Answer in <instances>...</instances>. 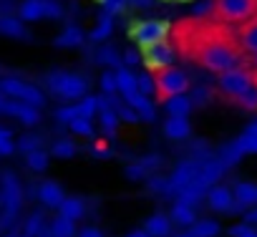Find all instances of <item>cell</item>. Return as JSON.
Returning a JSON list of instances; mask_svg holds the SVG:
<instances>
[{"label":"cell","instance_id":"obj_45","mask_svg":"<svg viewBox=\"0 0 257 237\" xmlns=\"http://www.w3.org/2000/svg\"><path fill=\"white\" fill-rule=\"evenodd\" d=\"M137 83H139V91H142V93L154 96V76H149V73H139V76H137Z\"/></svg>","mask_w":257,"mask_h":237},{"label":"cell","instance_id":"obj_37","mask_svg":"<svg viewBox=\"0 0 257 237\" xmlns=\"http://www.w3.org/2000/svg\"><path fill=\"white\" fill-rule=\"evenodd\" d=\"M68 127L78 137H93V124H91V118H86V116H76Z\"/></svg>","mask_w":257,"mask_h":237},{"label":"cell","instance_id":"obj_57","mask_svg":"<svg viewBox=\"0 0 257 237\" xmlns=\"http://www.w3.org/2000/svg\"><path fill=\"white\" fill-rule=\"evenodd\" d=\"M38 237H56V232H53V229H51V227H43V229H41V234H38Z\"/></svg>","mask_w":257,"mask_h":237},{"label":"cell","instance_id":"obj_24","mask_svg":"<svg viewBox=\"0 0 257 237\" xmlns=\"http://www.w3.org/2000/svg\"><path fill=\"white\" fill-rule=\"evenodd\" d=\"M58 214H63V217H68V219H81V217L86 214V204H83V199H78V197H66V199L58 204Z\"/></svg>","mask_w":257,"mask_h":237},{"label":"cell","instance_id":"obj_32","mask_svg":"<svg viewBox=\"0 0 257 237\" xmlns=\"http://www.w3.org/2000/svg\"><path fill=\"white\" fill-rule=\"evenodd\" d=\"M26 164L33 172H46V167H48V152H43L41 147L33 149V152H28L26 154Z\"/></svg>","mask_w":257,"mask_h":237},{"label":"cell","instance_id":"obj_52","mask_svg":"<svg viewBox=\"0 0 257 237\" xmlns=\"http://www.w3.org/2000/svg\"><path fill=\"white\" fill-rule=\"evenodd\" d=\"M142 61V51H123V63L126 66H137Z\"/></svg>","mask_w":257,"mask_h":237},{"label":"cell","instance_id":"obj_38","mask_svg":"<svg viewBox=\"0 0 257 237\" xmlns=\"http://www.w3.org/2000/svg\"><path fill=\"white\" fill-rule=\"evenodd\" d=\"M51 154H53V157H58V159H71V157L76 154V144H73L71 139H61V142H56V144H53Z\"/></svg>","mask_w":257,"mask_h":237},{"label":"cell","instance_id":"obj_41","mask_svg":"<svg viewBox=\"0 0 257 237\" xmlns=\"http://www.w3.org/2000/svg\"><path fill=\"white\" fill-rule=\"evenodd\" d=\"M98 3H101L103 11L111 13V16H118V13H123V11L128 8V0H98Z\"/></svg>","mask_w":257,"mask_h":237},{"label":"cell","instance_id":"obj_60","mask_svg":"<svg viewBox=\"0 0 257 237\" xmlns=\"http://www.w3.org/2000/svg\"><path fill=\"white\" fill-rule=\"evenodd\" d=\"M177 237H194V234H192V232H179Z\"/></svg>","mask_w":257,"mask_h":237},{"label":"cell","instance_id":"obj_11","mask_svg":"<svg viewBox=\"0 0 257 237\" xmlns=\"http://www.w3.org/2000/svg\"><path fill=\"white\" fill-rule=\"evenodd\" d=\"M207 202L217 212H229L232 204H234V192L227 189V187H222V184H212L207 189Z\"/></svg>","mask_w":257,"mask_h":237},{"label":"cell","instance_id":"obj_19","mask_svg":"<svg viewBox=\"0 0 257 237\" xmlns=\"http://www.w3.org/2000/svg\"><path fill=\"white\" fill-rule=\"evenodd\" d=\"M83 38H86V36H83V31H81L78 26H66L63 33H61L53 43H56L58 48H78V46L83 43Z\"/></svg>","mask_w":257,"mask_h":237},{"label":"cell","instance_id":"obj_27","mask_svg":"<svg viewBox=\"0 0 257 237\" xmlns=\"http://www.w3.org/2000/svg\"><path fill=\"white\" fill-rule=\"evenodd\" d=\"M111 33H113V16H111V13H103V16L98 18V23L93 26V31L88 33V38H91L93 43H101V41H106Z\"/></svg>","mask_w":257,"mask_h":237},{"label":"cell","instance_id":"obj_58","mask_svg":"<svg viewBox=\"0 0 257 237\" xmlns=\"http://www.w3.org/2000/svg\"><path fill=\"white\" fill-rule=\"evenodd\" d=\"M21 232H23V229H11L6 237H21Z\"/></svg>","mask_w":257,"mask_h":237},{"label":"cell","instance_id":"obj_34","mask_svg":"<svg viewBox=\"0 0 257 237\" xmlns=\"http://www.w3.org/2000/svg\"><path fill=\"white\" fill-rule=\"evenodd\" d=\"M96 63H101V66H113V68H118L121 58H118L116 48H111V46H103L101 51H96Z\"/></svg>","mask_w":257,"mask_h":237},{"label":"cell","instance_id":"obj_39","mask_svg":"<svg viewBox=\"0 0 257 237\" xmlns=\"http://www.w3.org/2000/svg\"><path fill=\"white\" fill-rule=\"evenodd\" d=\"M13 152H16V144H13V132L0 127V157H11Z\"/></svg>","mask_w":257,"mask_h":237},{"label":"cell","instance_id":"obj_9","mask_svg":"<svg viewBox=\"0 0 257 237\" xmlns=\"http://www.w3.org/2000/svg\"><path fill=\"white\" fill-rule=\"evenodd\" d=\"M252 83H254V81H252V71H249V68L234 66V68L219 73V88H222L224 93H229V96H237L239 91L249 88Z\"/></svg>","mask_w":257,"mask_h":237},{"label":"cell","instance_id":"obj_51","mask_svg":"<svg viewBox=\"0 0 257 237\" xmlns=\"http://www.w3.org/2000/svg\"><path fill=\"white\" fill-rule=\"evenodd\" d=\"M149 189H152V192H159V194H164V189H167V179H164V177H159V174L149 177Z\"/></svg>","mask_w":257,"mask_h":237},{"label":"cell","instance_id":"obj_20","mask_svg":"<svg viewBox=\"0 0 257 237\" xmlns=\"http://www.w3.org/2000/svg\"><path fill=\"white\" fill-rule=\"evenodd\" d=\"M144 229L149 232V237H169L172 234V219L167 214H154V217L147 219Z\"/></svg>","mask_w":257,"mask_h":237},{"label":"cell","instance_id":"obj_4","mask_svg":"<svg viewBox=\"0 0 257 237\" xmlns=\"http://www.w3.org/2000/svg\"><path fill=\"white\" fill-rule=\"evenodd\" d=\"M189 88V78L187 73L177 71V68H162L154 73V96H157V103H164L169 101L172 96L177 93H184Z\"/></svg>","mask_w":257,"mask_h":237},{"label":"cell","instance_id":"obj_8","mask_svg":"<svg viewBox=\"0 0 257 237\" xmlns=\"http://www.w3.org/2000/svg\"><path fill=\"white\" fill-rule=\"evenodd\" d=\"M177 48L169 43V41H159L154 46H147L142 48V61L149 71H162V68H169L174 63V53Z\"/></svg>","mask_w":257,"mask_h":237},{"label":"cell","instance_id":"obj_50","mask_svg":"<svg viewBox=\"0 0 257 237\" xmlns=\"http://www.w3.org/2000/svg\"><path fill=\"white\" fill-rule=\"evenodd\" d=\"M139 164L149 172V174H154V169L162 164V157H157V154H149V157H144V159H139Z\"/></svg>","mask_w":257,"mask_h":237},{"label":"cell","instance_id":"obj_49","mask_svg":"<svg viewBox=\"0 0 257 237\" xmlns=\"http://www.w3.org/2000/svg\"><path fill=\"white\" fill-rule=\"evenodd\" d=\"M38 147H41V139H38V137H23V139L18 142V149L26 152V154L33 152V149H38Z\"/></svg>","mask_w":257,"mask_h":237},{"label":"cell","instance_id":"obj_10","mask_svg":"<svg viewBox=\"0 0 257 237\" xmlns=\"http://www.w3.org/2000/svg\"><path fill=\"white\" fill-rule=\"evenodd\" d=\"M199 174V162L197 159H187V162H182L172 174H169V179H167V189H164V197H174L182 187H187L194 177Z\"/></svg>","mask_w":257,"mask_h":237},{"label":"cell","instance_id":"obj_21","mask_svg":"<svg viewBox=\"0 0 257 237\" xmlns=\"http://www.w3.org/2000/svg\"><path fill=\"white\" fill-rule=\"evenodd\" d=\"M162 106L169 111V116H189V111H192V98H189L187 93H177V96H172L169 101H164Z\"/></svg>","mask_w":257,"mask_h":237},{"label":"cell","instance_id":"obj_12","mask_svg":"<svg viewBox=\"0 0 257 237\" xmlns=\"http://www.w3.org/2000/svg\"><path fill=\"white\" fill-rule=\"evenodd\" d=\"M123 101H126L128 106H134V108L139 111V116L144 118V122H154V118H157V106H154V101H152L147 93H142V91L126 93Z\"/></svg>","mask_w":257,"mask_h":237},{"label":"cell","instance_id":"obj_44","mask_svg":"<svg viewBox=\"0 0 257 237\" xmlns=\"http://www.w3.org/2000/svg\"><path fill=\"white\" fill-rule=\"evenodd\" d=\"M123 174H126V179H132V182H139V179H144V177H147L149 172H147V169H144V167H142V164L137 162V164H128V167L123 169Z\"/></svg>","mask_w":257,"mask_h":237},{"label":"cell","instance_id":"obj_22","mask_svg":"<svg viewBox=\"0 0 257 237\" xmlns=\"http://www.w3.org/2000/svg\"><path fill=\"white\" fill-rule=\"evenodd\" d=\"M172 222L182 224V227H192L197 222V212L192 204H184V202H174L172 207Z\"/></svg>","mask_w":257,"mask_h":237},{"label":"cell","instance_id":"obj_23","mask_svg":"<svg viewBox=\"0 0 257 237\" xmlns=\"http://www.w3.org/2000/svg\"><path fill=\"white\" fill-rule=\"evenodd\" d=\"M116 83H118V93H121V96L139 91V83H137V73H134L132 68H116Z\"/></svg>","mask_w":257,"mask_h":237},{"label":"cell","instance_id":"obj_36","mask_svg":"<svg viewBox=\"0 0 257 237\" xmlns=\"http://www.w3.org/2000/svg\"><path fill=\"white\" fill-rule=\"evenodd\" d=\"M239 106H244V108H257V86L252 83L249 88H244V91H239L237 96H232Z\"/></svg>","mask_w":257,"mask_h":237},{"label":"cell","instance_id":"obj_5","mask_svg":"<svg viewBox=\"0 0 257 237\" xmlns=\"http://www.w3.org/2000/svg\"><path fill=\"white\" fill-rule=\"evenodd\" d=\"M214 18L232 26L244 23L257 13V0H214Z\"/></svg>","mask_w":257,"mask_h":237},{"label":"cell","instance_id":"obj_18","mask_svg":"<svg viewBox=\"0 0 257 237\" xmlns=\"http://www.w3.org/2000/svg\"><path fill=\"white\" fill-rule=\"evenodd\" d=\"M18 18L23 23H36L41 18H46L43 13V0H23V3L18 6Z\"/></svg>","mask_w":257,"mask_h":237},{"label":"cell","instance_id":"obj_30","mask_svg":"<svg viewBox=\"0 0 257 237\" xmlns=\"http://www.w3.org/2000/svg\"><path fill=\"white\" fill-rule=\"evenodd\" d=\"M48 227L56 232V237H76V219H68L63 214H56Z\"/></svg>","mask_w":257,"mask_h":237},{"label":"cell","instance_id":"obj_3","mask_svg":"<svg viewBox=\"0 0 257 237\" xmlns=\"http://www.w3.org/2000/svg\"><path fill=\"white\" fill-rule=\"evenodd\" d=\"M46 83H48V91H51V93H56L58 98H66V101H78V98H83L86 91H88V83H86L83 76H78V73H66V71H53V73H48Z\"/></svg>","mask_w":257,"mask_h":237},{"label":"cell","instance_id":"obj_14","mask_svg":"<svg viewBox=\"0 0 257 237\" xmlns=\"http://www.w3.org/2000/svg\"><path fill=\"white\" fill-rule=\"evenodd\" d=\"M0 36H6V38H18V41H26L28 38V31L23 26L21 18L16 16H0Z\"/></svg>","mask_w":257,"mask_h":237},{"label":"cell","instance_id":"obj_2","mask_svg":"<svg viewBox=\"0 0 257 237\" xmlns=\"http://www.w3.org/2000/svg\"><path fill=\"white\" fill-rule=\"evenodd\" d=\"M23 204V187L13 172H6L0 179V209H3V227L13 224Z\"/></svg>","mask_w":257,"mask_h":237},{"label":"cell","instance_id":"obj_15","mask_svg":"<svg viewBox=\"0 0 257 237\" xmlns=\"http://www.w3.org/2000/svg\"><path fill=\"white\" fill-rule=\"evenodd\" d=\"M164 134L169 139H187L192 134V124H189V118L187 116H169L167 118V124H164Z\"/></svg>","mask_w":257,"mask_h":237},{"label":"cell","instance_id":"obj_33","mask_svg":"<svg viewBox=\"0 0 257 237\" xmlns=\"http://www.w3.org/2000/svg\"><path fill=\"white\" fill-rule=\"evenodd\" d=\"M189 232H192L194 237H217V234H219V224H217L214 219H199V222L192 224Z\"/></svg>","mask_w":257,"mask_h":237},{"label":"cell","instance_id":"obj_42","mask_svg":"<svg viewBox=\"0 0 257 237\" xmlns=\"http://www.w3.org/2000/svg\"><path fill=\"white\" fill-rule=\"evenodd\" d=\"M101 91H103V93H116V91H118L116 71H106V73H101Z\"/></svg>","mask_w":257,"mask_h":237},{"label":"cell","instance_id":"obj_17","mask_svg":"<svg viewBox=\"0 0 257 237\" xmlns=\"http://www.w3.org/2000/svg\"><path fill=\"white\" fill-rule=\"evenodd\" d=\"M38 199L46 204V207H58L63 199H66V194H63V187L61 184H56V182H43L41 187H38Z\"/></svg>","mask_w":257,"mask_h":237},{"label":"cell","instance_id":"obj_43","mask_svg":"<svg viewBox=\"0 0 257 237\" xmlns=\"http://www.w3.org/2000/svg\"><path fill=\"white\" fill-rule=\"evenodd\" d=\"M192 106H204V103H209V98H212V93H209V88H204V86H197L194 91H192Z\"/></svg>","mask_w":257,"mask_h":237},{"label":"cell","instance_id":"obj_48","mask_svg":"<svg viewBox=\"0 0 257 237\" xmlns=\"http://www.w3.org/2000/svg\"><path fill=\"white\" fill-rule=\"evenodd\" d=\"M91 152H93V157H98V159H108V157H111V149H108V144H106L103 139H96V142L91 144Z\"/></svg>","mask_w":257,"mask_h":237},{"label":"cell","instance_id":"obj_6","mask_svg":"<svg viewBox=\"0 0 257 237\" xmlns=\"http://www.w3.org/2000/svg\"><path fill=\"white\" fill-rule=\"evenodd\" d=\"M172 36V26L167 21H137L128 26V38H134L139 48L154 46Z\"/></svg>","mask_w":257,"mask_h":237},{"label":"cell","instance_id":"obj_29","mask_svg":"<svg viewBox=\"0 0 257 237\" xmlns=\"http://www.w3.org/2000/svg\"><path fill=\"white\" fill-rule=\"evenodd\" d=\"M217 157L222 159V164H224L227 169H232V167H237V164L242 162L244 152L237 147V142H229L227 147H222V149H219V154H217Z\"/></svg>","mask_w":257,"mask_h":237},{"label":"cell","instance_id":"obj_35","mask_svg":"<svg viewBox=\"0 0 257 237\" xmlns=\"http://www.w3.org/2000/svg\"><path fill=\"white\" fill-rule=\"evenodd\" d=\"M78 106V116H86V118H93V113L98 111V98L96 96H83L76 101Z\"/></svg>","mask_w":257,"mask_h":237},{"label":"cell","instance_id":"obj_7","mask_svg":"<svg viewBox=\"0 0 257 237\" xmlns=\"http://www.w3.org/2000/svg\"><path fill=\"white\" fill-rule=\"evenodd\" d=\"M0 91H3L6 96H11V98L33 103V106H38V108L46 103L43 91L36 88V86H31V83H26V81H21V78H3V81H0Z\"/></svg>","mask_w":257,"mask_h":237},{"label":"cell","instance_id":"obj_31","mask_svg":"<svg viewBox=\"0 0 257 237\" xmlns=\"http://www.w3.org/2000/svg\"><path fill=\"white\" fill-rule=\"evenodd\" d=\"M43 227H46L43 212H33V214H31V217L26 219V224H23V232H21V237H38Z\"/></svg>","mask_w":257,"mask_h":237},{"label":"cell","instance_id":"obj_47","mask_svg":"<svg viewBox=\"0 0 257 237\" xmlns=\"http://www.w3.org/2000/svg\"><path fill=\"white\" fill-rule=\"evenodd\" d=\"M229 234H232V237H257V229L244 222V224H234V227L229 229Z\"/></svg>","mask_w":257,"mask_h":237},{"label":"cell","instance_id":"obj_54","mask_svg":"<svg viewBox=\"0 0 257 237\" xmlns=\"http://www.w3.org/2000/svg\"><path fill=\"white\" fill-rule=\"evenodd\" d=\"M78 237H103V232L96 229V227H83V229L78 232Z\"/></svg>","mask_w":257,"mask_h":237},{"label":"cell","instance_id":"obj_25","mask_svg":"<svg viewBox=\"0 0 257 237\" xmlns=\"http://www.w3.org/2000/svg\"><path fill=\"white\" fill-rule=\"evenodd\" d=\"M234 202H239L244 209L252 207V204H257V184H252V182H239V184L234 187Z\"/></svg>","mask_w":257,"mask_h":237},{"label":"cell","instance_id":"obj_61","mask_svg":"<svg viewBox=\"0 0 257 237\" xmlns=\"http://www.w3.org/2000/svg\"><path fill=\"white\" fill-rule=\"evenodd\" d=\"M0 227H3V209H0Z\"/></svg>","mask_w":257,"mask_h":237},{"label":"cell","instance_id":"obj_55","mask_svg":"<svg viewBox=\"0 0 257 237\" xmlns=\"http://www.w3.org/2000/svg\"><path fill=\"white\" fill-rule=\"evenodd\" d=\"M128 6H137V8H149L152 0H128Z\"/></svg>","mask_w":257,"mask_h":237},{"label":"cell","instance_id":"obj_1","mask_svg":"<svg viewBox=\"0 0 257 237\" xmlns=\"http://www.w3.org/2000/svg\"><path fill=\"white\" fill-rule=\"evenodd\" d=\"M174 48H179L192 63H197L204 71L222 73L242 61V46L237 41V33L227 28L222 21H207V18H189L174 26Z\"/></svg>","mask_w":257,"mask_h":237},{"label":"cell","instance_id":"obj_59","mask_svg":"<svg viewBox=\"0 0 257 237\" xmlns=\"http://www.w3.org/2000/svg\"><path fill=\"white\" fill-rule=\"evenodd\" d=\"M252 73H257V53H252Z\"/></svg>","mask_w":257,"mask_h":237},{"label":"cell","instance_id":"obj_16","mask_svg":"<svg viewBox=\"0 0 257 237\" xmlns=\"http://www.w3.org/2000/svg\"><path fill=\"white\" fill-rule=\"evenodd\" d=\"M204 197H207V187L199 184L197 179H192L187 187H182L177 192V202H184V204H192V207H197Z\"/></svg>","mask_w":257,"mask_h":237},{"label":"cell","instance_id":"obj_28","mask_svg":"<svg viewBox=\"0 0 257 237\" xmlns=\"http://www.w3.org/2000/svg\"><path fill=\"white\" fill-rule=\"evenodd\" d=\"M237 142V147L244 152V154H257V122H252L242 134H239V139H234Z\"/></svg>","mask_w":257,"mask_h":237},{"label":"cell","instance_id":"obj_56","mask_svg":"<svg viewBox=\"0 0 257 237\" xmlns=\"http://www.w3.org/2000/svg\"><path fill=\"white\" fill-rule=\"evenodd\" d=\"M126 237H149V232L147 229H137V232H128Z\"/></svg>","mask_w":257,"mask_h":237},{"label":"cell","instance_id":"obj_13","mask_svg":"<svg viewBox=\"0 0 257 237\" xmlns=\"http://www.w3.org/2000/svg\"><path fill=\"white\" fill-rule=\"evenodd\" d=\"M237 41H239L242 51H247V53H257V13H254L249 21L239 23Z\"/></svg>","mask_w":257,"mask_h":237},{"label":"cell","instance_id":"obj_26","mask_svg":"<svg viewBox=\"0 0 257 237\" xmlns=\"http://www.w3.org/2000/svg\"><path fill=\"white\" fill-rule=\"evenodd\" d=\"M98 124H101L103 134H106L108 139H113V137H116V127H118V111L111 108V106L101 108V111H98Z\"/></svg>","mask_w":257,"mask_h":237},{"label":"cell","instance_id":"obj_40","mask_svg":"<svg viewBox=\"0 0 257 237\" xmlns=\"http://www.w3.org/2000/svg\"><path fill=\"white\" fill-rule=\"evenodd\" d=\"M76 116H78V106H76V101H73L71 106H61V108L56 111V122H61V124H71Z\"/></svg>","mask_w":257,"mask_h":237},{"label":"cell","instance_id":"obj_53","mask_svg":"<svg viewBox=\"0 0 257 237\" xmlns=\"http://www.w3.org/2000/svg\"><path fill=\"white\" fill-rule=\"evenodd\" d=\"M244 222H247V224H257V204L247 207V212H244Z\"/></svg>","mask_w":257,"mask_h":237},{"label":"cell","instance_id":"obj_46","mask_svg":"<svg viewBox=\"0 0 257 237\" xmlns=\"http://www.w3.org/2000/svg\"><path fill=\"white\" fill-rule=\"evenodd\" d=\"M43 13H46V18H61L63 16V8H61V3H56V0H43Z\"/></svg>","mask_w":257,"mask_h":237}]
</instances>
